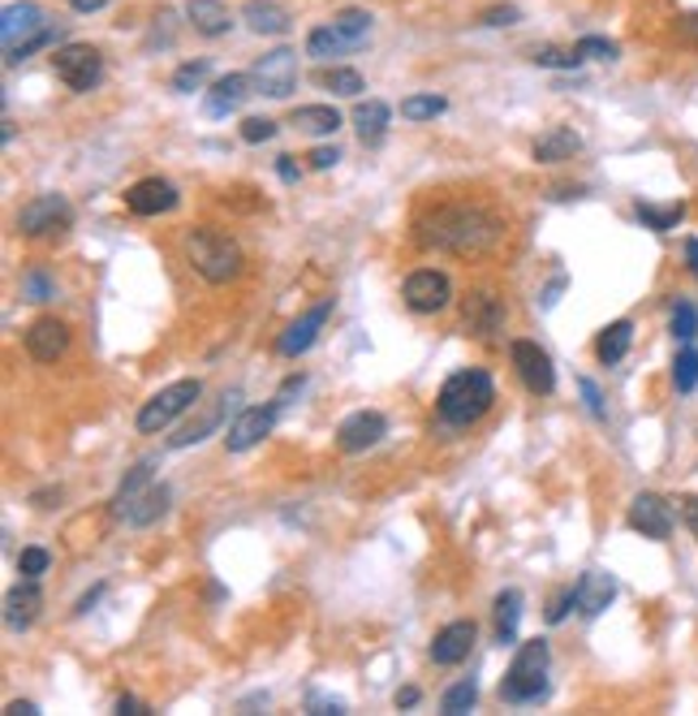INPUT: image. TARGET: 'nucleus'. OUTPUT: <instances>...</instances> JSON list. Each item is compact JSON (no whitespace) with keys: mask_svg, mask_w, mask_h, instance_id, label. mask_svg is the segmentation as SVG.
Here are the masks:
<instances>
[{"mask_svg":"<svg viewBox=\"0 0 698 716\" xmlns=\"http://www.w3.org/2000/svg\"><path fill=\"white\" fill-rule=\"evenodd\" d=\"M233 401H237V398H229V393H225V398L216 401V406H207V410H203V415H198L194 423H186V428H182L177 437L168 440V444H173V449H191V444H198V440H207L212 432H216V428H220V419L229 415Z\"/></svg>","mask_w":698,"mask_h":716,"instance_id":"bb28decb","label":"nucleus"},{"mask_svg":"<svg viewBox=\"0 0 698 716\" xmlns=\"http://www.w3.org/2000/svg\"><path fill=\"white\" fill-rule=\"evenodd\" d=\"M474 638H479V626L474 622H449V626H440L435 638H431V661L435 665H462L465 656L474 652Z\"/></svg>","mask_w":698,"mask_h":716,"instance_id":"a211bd4d","label":"nucleus"},{"mask_svg":"<svg viewBox=\"0 0 698 716\" xmlns=\"http://www.w3.org/2000/svg\"><path fill=\"white\" fill-rule=\"evenodd\" d=\"M100 596H104V583H95V587H91L86 596L78 600V608H74V613H91V604H100Z\"/></svg>","mask_w":698,"mask_h":716,"instance_id":"4d7b16f0","label":"nucleus"},{"mask_svg":"<svg viewBox=\"0 0 698 716\" xmlns=\"http://www.w3.org/2000/svg\"><path fill=\"white\" fill-rule=\"evenodd\" d=\"M207 74H212L207 61H186V65H177V74H173V91L191 95V91H198V86L207 82Z\"/></svg>","mask_w":698,"mask_h":716,"instance_id":"a19ab883","label":"nucleus"},{"mask_svg":"<svg viewBox=\"0 0 698 716\" xmlns=\"http://www.w3.org/2000/svg\"><path fill=\"white\" fill-rule=\"evenodd\" d=\"M186 18H191L194 31H198V35H207V40L229 35V27H233L229 9H225L220 0H191V4H186Z\"/></svg>","mask_w":698,"mask_h":716,"instance_id":"5701e85b","label":"nucleus"},{"mask_svg":"<svg viewBox=\"0 0 698 716\" xmlns=\"http://www.w3.org/2000/svg\"><path fill=\"white\" fill-rule=\"evenodd\" d=\"M52 70L70 91L86 95L104 79V57L91 43H65V48H52Z\"/></svg>","mask_w":698,"mask_h":716,"instance_id":"0eeeda50","label":"nucleus"},{"mask_svg":"<svg viewBox=\"0 0 698 716\" xmlns=\"http://www.w3.org/2000/svg\"><path fill=\"white\" fill-rule=\"evenodd\" d=\"M70 350V328L61 319L43 316L27 328V355L35 362H57V358Z\"/></svg>","mask_w":698,"mask_h":716,"instance_id":"6ab92c4d","label":"nucleus"},{"mask_svg":"<svg viewBox=\"0 0 698 716\" xmlns=\"http://www.w3.org/2000/svg\"><path fill=\"white\" fill-rule=\"evenodd\" d=\"M276 177H280L285 186H294V182L302 177V168L294 164V156H276Z\"/></svg>","mask_w":698,"mask_h":716,"instance_id":"603ef678","label":"nucleus"},{"mask_svg":"<svg viewBox=\"0 0 698 716\" xmlns=\"http://www.w3.org/2000/svg\"><path fill=\"white\" fill-rule=\"evenodd\" d=\"M673 385H677V393H695L698 389V350L690 341L673 358Z\"/></svg>","mask_w":698,"mask_h":716,"instance_id":"e433bc0d","label":"nucleus"},{"mask_svg":"<svg viewBox=\"0 0 698 716\" xmlns=\"http://www.w3.org/2000/svg\"><path fill=\"white\" fill-rule=\"evenodd\" d=\"M522 592L517 587H504L496 596V643H517V622H522Z\"/></svg>","mask_w":698,"mask_h":716,"instance_id":"c756f323","label":"nucleus"},{"mask_svg":"<svg viewBox=\"0 0 698 716\" xmlns=\"http://www.w3.org/2000/svg\"><path fill=\"white\" fill-rule=\"evenodd\" d=\"M57 289H52V277L43 273V268H31L27 277H22V298H31V303H48Z\"/></svg>","mask_w":698,"mask_h":716,"instance_id":"37998d69","label":"nucleus"},{"mask_svg":"<svg viewBox=\"0 0 698 716\" xmlns=\"http://www.w3.org/2000/svg\"><path fill=\"white\" fill-rule=\"evenodd\" d=\"M332 27H337V35H341L349 48H362V43L371 40V13H367V9H341V13L332 18Z\"/></svg>","mask_w":698,"mask_h":716,"instance_id":"473e14b6","label":"nucleus"},{"mask_svg":"<svg viewBox=\"0 0 698 716\" xmlns=\"http://www.w3.org/2000/svg\"><path fill=\"white\" fill-rule=\"evenodd\" d=\"M242 18H246V27L255 35H285L289 31V9L276 4V0H246Z\"/></svg>","mask_w":698,"mask_h":716,"instance_id":"b1692460","label":"nucleus"},{"mask_svg":"<svg viewBox=\"0 0 698 716\" xmlns=\"http://www.w3.org/2000/svg\"><path fill=\"white\" fill-rule=\"evenodd\" d=\"M280 406L285 398H271L268 406H246V410H237V419L229 423V453H246V449H255L259 440L268 437L271 428H276V415H280Z\"/></svg>","mask_w":698,"mask_h":716,"instance_id":"9d476101","label":"nucleus"},{"mask_svg":"<svg viewBox=\"0 0 698 716\" xmlns=\"http://www.w3.org/2000/svg\"><path fill=\"white\" fill-rule=\"evenodd\" d=\"M307 708H310V713H332V716L346 713V704H341V699H324L319 691H310V695H307Z\"/></svg>","mask_w":698,"mask_h":716,"instance_id":"8fccbe9b","label":"nucleus"},{"mask_svg":"<svg viewBox=\"0 0 698 716\" xmlns=\"http://www.w3.org/2000/svg\"><path fill=\"white\" fill-rule=\"evenodd\" d=\"M328 316H332V298H324V303H315L310 311H302V316L294 319L280 337H276V350L285 358H298L307 355L310 346H315V337L324 333V324H328Z\"/></svg>","mask_w":698,"mask_h":716,"instance_id":"4468645a","label":"nucleus"},{"mask_svg":"<svg viewBox=\"0 0 698 716\" xmlns=\"http://www.w3.org/2000/svg\"><path fill=\"white\" fill-rule=\"evenodd\" d=\"M401 298H406V307H410V311H419V316H435V311H444V307L453 303V280L444 277V273H435V268H419V273H410V277H406Z\"/></svg>","mask_w":698,"mask_h":716,"instance_id":"1a4fd4ad","label":"nucleus"},{"mask_svg":"<svg viewBox=\"0 0 698 716\" xmlns=\"http://www.w3.org/2000/svg\"><path fill=\"white\" fill-rule=\"evenodd\" d=\"M668 328H673V337H677V341H695L698 337V307L695 303H686V298H681V303L673 307Z\"/></svg>","mask_w":698,"mask_h":716,"instance_id":"ea45409f","label":"nucleus"},{"mask_svg":"<svg viewBox=\"0 0 698 716\" xmlns=\"http://www.w3.org/2000/svg\"><path fill=\"white\" fill-rule=\"evenodd\" d=\"M319 82L332 91V95H346V100H353V95H362V74L358 70H346V65H332V70H324L319 74Z\"/></svg>","mask_w":698,"mask_h":716,"instance_id":"58836bf2","label":"nucleus"},{"mask_svg":"<svg viewBox=\"0 0 698 716\" xmlns=\"http://www.w3.org/2000/svg\"><path fill=\"white\" fill-rule=\"evenodd\" d=\"M48 553H43V549H22V553H18V574H27V579H39V574H43V570H48Z\"/></svg>","mask_w":698,"mask_h":716,"instance_id":"49530a36","label":"nucleus"},{"mask_svg":"<svg viewBox=\"0 0 698 716\" xmlns=\"http://www.w3.org/2000/svg\"><path fill=\"white\" fill-rule=\"evenodd\" d=\"M686 264H690V273L698 277V238L686 242Z\"/></svg>","mask_w":698,"mask_h":716,"instance_id":"e2e57ef3","label":"nucleus"},{"mask_svg":"<svg viewBox=\"0 0 698 716\" xmlns=\"http://www.w3.org/2000/svg\"><path fill=\"white\" fill-rule=\"evenodd\" d=\"M4 713H9V716H39V708L31 704V699H13Z\"/></svg>","mask_w":698,"mask_h":716,"instance_id":"13d9d810","label":"nucleus"},{"mask_svg":"<svg viewBox=\"0 0 698 716\" xmlns=\"http://www.w3.org/2000/svg\"><path fill=\"white\" fill-rule=\"evenodd\" d=\"M547 661H552L547 638H531V643H522V647H517V656H513V665H509V674H504V682H501L504 704L526 708V704L547 699Z\"/></svg>","mask_w":698,"mask_h":716,"instance_id":"39448f33","label":"nucleus"},{"mask_svg":"<svg viewBox=\"0 0 698 716\" xmlns=\"http://www.w3.org/2000/svg\"><path fill=\"white\" fill-rule=\"evenodd\" d=\"M250 86H255V79L250 74H225V79L216 82L212 91H207V100H203V113L207 117H229L233 109H242L246 104V95H250Z\"/></svg>","mask_w":698,"mask_h":716,"instance_id":"4be33fe9","label":"nucleus"},{"mask_svg":"<svg viewBox=\"0 0 698 716\" xmlns=\"http://www.w3.org/2000/svg\"><path fill=\"white\" fill-rule=\"evenodd\" d=\"M388 432V419L380 410H353L341 419V428H337V449L341 453H367L371 444H380Z\"/></svg>","mask_w":698,"mask_h":716,"instance_id":"2eb2a0df","label":"nucleus"},{"mask_svg":"<svg viewBox=\"0 0 698 716\" xmlns=\"http://www.w3.org/2000/svg\"><path fill=\"white\" fill-rule=\"evenodd\" d=\"M104 4H109V0H70V9H74V13H100Z\"/></svg>","mask_w":698,"mask_h":716,"instance_id":"bf43d9fd","label":"nucleus"},{"mask_svg":"<svg viewBox=\"0 0 698 716\" xmlns=\"http://www.w3.org/2000/svg\"><path fill=\"white\" fill-rule=\"evenodd\" d=\"M39 608H43V592H39L35 579L9 587V596H4V626H9V631H31Z\"/></svg>","mask_w":698,"mask_h":716,"instance_id":"412c9836","label":"nucleus"},{"mask_svg":"<svg viewBox=\"0 0 698 716\" xmlns=\"http://www.w3.org/2000/svg\"><path fill=\"white\" fill-rule=\"evenodd\" d=\"M629 346H634V324L629 319H617V324H608L604 333H599V341H595V355L604 367H613L620 358L629 355Z\"/></svg>","mask_w":698,"mask_h":716,"instance_id":"c85d7f7f","label":"nucleus"},{"mask_svg":"<svg viewBox=\"0 0 698 716\" xmlns=\"http://www.w3.org/2000/svg\"><path fill=\"white\" fill-rule=\"evenodd\" d=\"M504 319H509L504 303L496 298V294H487V289H474V294L462 303L465 333H474L479 341H496V337L504 333Z\"/></svg>","mask_w":698,"mask_h":716,"instance_id":"ddd939ff","label":"nucleus"},{"mask_svg":"<svg viewBox=\"0 0 698 716\" xmlns=\"http://www.w3.org/2000/svg\"><path fill=\"white\" fill-rule=\"evenodd\" d=\"M509 358H513L517 380H522L535 398H547V393L556 389V367H552V358L543 355L535 341H513V346H509Z\"/></svg>","mask_w":698,"mask_h":716,"instance_id":"f8f14e48","label":"nucleus"},{"mask_svg":"<svg viewBox=\"0 0 698 716\" xmlns=\"http://www.w3.org/2000/svg\"><path fill=\"white\" fill-rule=\"evenodd\" d=\"M578 389H582V398H586V410H591L595 419H604V398H599V389H595L591 380H578Z\"/></svg>","mask_w":698,"mask_h":716,"instance_id":"3c124183","label":"nucleus"},{"mask_svg":"<svg viewBox=\"0 0 698 716\" xmlns=\"http://www.w3.org/2000/svg\"><path fill=\"white\" fill-rule=\"evenodd\" d=\"M681 518H686V526L695 531V540H698V497H686V501H681Z\"/></svg>","mask_w":698,"mask_h":716,"instance_id":"5fc2aeb1","label":"nucleus"},{"mask_svg":"<svg viewBox=\"0 0 698 716\" xmlns=\"http://www.w3.org/2000/svg\"><path fill=\"white\" fill-rule=\"evenodd\" d=\"M686 31H690V35L698 40V13H690V18H686Z\"/></svg>","mask_w":698,"mask_h":716,"instance_id":"0e129e2a","label":"nucleus"},{"mask_svg":"<svg viewBox=\"0 0 698 716\" xmlns=\"http://www.w3.org/2000/svg\"><path fill=\"white\" fill-rule=\"evenodd\" d=\"M250 79H255V86H259L264 95H271V100L294 95V86H298V52L276 48L268 57H259L255 70H250Z\"/></svg>","mask_w":698,"mask_h":716,"instance_id":"9b49d317","label":"nucleus"},{"mask_svg":"<svg viewBox=\"0 0 698 716\" xmlns=\"http://www.w3.org/2000/svg\"><path fill=\"white\" fill-rule=\"evenodd\" d=\"M634 216L651 229V234H668V229H677L681 225V216H686V203H668V207H656V203H638L634 207Z\"/></svg>","mask_w":698,"mask_h":716,"instance_id":"2f4dec72","label":"nucleus"},{"mask_svg":"<svg viewBox=\"0 0 698 716\" xmlns=\"http://www.w3.org/2000/svg\"><path fill=\"white\" fill-rule=\"evenodd\" d=\"M582 61H586V57H582L578 48H574V52H561V48H540V52H535V65H540V70H578Z\"/></svg>","mask_w":698,"mask_h":716,"instance_id":"79ce46f5","label":"nucleus"},{"mask_svg":"<svg viewBox=\"0 0 698 716\" xmlns=\"http://www.w3.org/2000/svg\"><path fill=\"white\" fill-rule=\"evenodd\" d=\"M182 250H186V264H191L207 285H229V280H237L242 277V268H246L242 246H237L229 234L207 229V225H203V229H191L186 242H182Z\"/></svg>","mask_w":698,"mask_h":716,"instance_id":"7ed1b4c3","label":"nucleus"},{"mask_svg":"<svg viewBox=\"0 0 698 716\" xmlns=\"http://www.w3.org/2000/svg\"><path fill=\"white\" fill-rule=\"evenodd\" d=\"M414 704H419V691H414V686L397 691V708H414Z\"/></svg>","mask_w":698,"mask_h":716,"instance_id":"052dcab7","label":"nucleus"},{"mask_svg":"<svg viewBox=\"0 0 698 716\" xmlns=\"http://www.w3.org/2000/svg\"><path fill=\"white\" fill-rule=\"evenodd\" d=\"M479 704V686H474V677H462V682H453L444 695H440V713L449 716H462L470 713Z\"/></svg>","mask_w":698,"mask_h":716,"instance_id":"c9c22d12","label":"nucleus"},{"mask_svg":"<svg viewBox=\"0 0 698 716\" xmlns=\"http://www.w3.org/2000/svg\"><path fill=\"white\" fill-rule=\"evenodd\" d=\"M496 406V385L483 367H465V371H453L435 398V410L449 428H470L479 423L487 410Z\"/></svg>","mask_w":698,"mask_h":716,"instance_id":"f03ea898","label":"nucleus"},{"mask_svg":"<svg viewBox=\"0 0 698 716\" xmlns=\"http://www.w3.org/2000/svg\"><path fill=\"white\" fill-rule=\"evenodd\" d=\"M203 398V385L198 380H177V385H168V389H160L152 401H143V410H138V432L143 437H155V432H164L177 415H186L191 406H198Z\"/></svg>","mask_w":698,"mask_h":716,"instance_id":"423d86ee","label":"nucleus"},{"mask_svg":"<svg viewBox=\"0 0 698 716\" xmlns=\"http://www.w3.org/2000/svg\"><path fill=\"white\" fill-rule=\"evenodd\" d=\"M164 510H168V488L164 483H152L143 497H138V505L130 510V526H152L155 518H164Z\"/></svg>","mask_w":698,"mask_h":716,"instance_id":"72a5a7b5","label":"nucleus"},{"mask_svg":"<svg viewBox=\"0 0 698 716\" xmlns=\"http://www.w3.org/2000/svg\"><path fill=\"white\" fill-rule=\"evenodd\" d=\"M444 109H449L444 95H410V100H401V117L406 121H435Z\"/></svg>","mask_w":698,"mask_h":716,"instance_id":"4c0bfd02","label":"nucleus"},{"mask_svg":"<svg viewBox=\"0 0 698 716\" xmlns=\"http://www.w3.org/2000/svg\"><path fill=\"white\" fill-rule=\"evenodd\" d=\"M268 139H276V121H268V117L242 121V143H268Z\"/></svg>","mask_w":698,"mask_h":716,"instance_id":"a18cd8bd","label":"nucleus"},{"mask_svg":"<svg viewBox=\"0 0 698 716\" xmlns=\"http://www.w3.org/2000/svg\"><path fill=\"white\" fill-rule=\"evenodd\" d=\"M569 608H578V600H574V587L556 592V600H552V608H547V622H552V626H556V622H565V617H569Z\"/></svg>","mask_w":698,"mask_h":716,"instance_id":"de8ad7c7","label":"nucleus"},{"mask_svg":"<svg viewBox=\"0 0 698 716\" xmlns=\"http://www.w3.org/2000/svg\"><path fill=\"white\" fill-rule=\"evenodd\" d=\"M152 467H155V462L147 458V462H138V467H134L130 475L116 483V492H113V514L116 518H130V510L138 505V497H143V492H147V488L155 483Z\"/></svg>","mask_w":698,"mask_h":716,"instance_id":"cd10ccee","label":"nucleus"},{"mask_svg":"<svg viewBox=\"0 0 698 716\" xmlns=\"http://www.w3.org/2000/svg\"><path fill=\"white\" fill-rule=\"evenodd\" d=\"M125 207L134 216H164V212L177 207V186L164 182V177H143V182H134L125 191Z\"/></svg>","mask_w":698,"mask_h":716,"instance_id":"f3484780","label":"nucleus"},{"mask_svg":"<svg viewBox=\"0 0 698 716\" xmlns=\"http://www.w3.org/2000/svg\"><path fill=\"white\" fill-rule=\"evenodd\" d=\"M116 713H121V716H143L147 708H143L134 695H121V699H116Z\"/></svg>","mask_w":698,"mask_h":716,"instance_id":"6e6d98bb","label":"nucleus"},{"mask_svg":"<svg viewBox=\"0 0 698 716\" xmlns=\"http://www.w3.org/2000/svg\"><path fill=\"white\" fill-rule=\"evenodd\" d=\"M294 125L302 130V134H337L341 130V113L332 109V104H302V109H294Z\"/></svg>","mask_w":698,"mask_h":716,"instance_id":"7c9ffc66","label":"nucleus"},{"mask_svg":"<svg viewBox=\"0 0 698 716\" xmlns=\"http://www.w3.org/2000/svg\"><path fill=\"white\" fill-rule=\"evenodd\" d=\"M561 289H565V277H556V280H552V285H547V289H543V307H552Z\"/></svg>","mask_w":698,"mask_h":716,"instance_id":"680f3d73","label":"nucleus"},{"mask_svg":"<svg viewBox=\"0 0 698 716\" xmlns=\"http://www.w3.org/2000/svg\"><path fill=\"white\" fill-rule=\"evenodd\" d=\"M70 225H74V207L65 203V195H35L18 212L22 238H52V234H65Z\"/></svg>","mask_w":698,"mask_h":716,"instance_id":"6e6552de","label":"nucleus"},{"mask_svg":"<svg viewBox=\"0 0 698 716\" xmlns=\"http://www.w3.org/2000/svg\"><path fill=\"white\" fill-rule=\"evenodd\" d=\"M337 160H341L337 147H315V152H310V168H332Z\"/></svg>","mask_w":698,"mask_h":716,"instance_id":"864d4df0","label":"nucleus"},{"mask_svg":"<svg viewBox=\"0 0 698 716\" xmlns=\"http://www.w3.org/2000/svg\"><path fill=\"white\" fill-rule=\"evenodd\" d=\"M629 526L643 540H668L673 535V505L656 492H638L634 505H629Z\"/></svg>","mask_w":698,"mask_h":716,"instance_id":"dca6fc26","label":"nucleus"},{"mask_svg":"<svg viewBox=\"0 0 698 716\" xmlns=\"http://www.w3.org/2000/svg\"><path fill=\"white\" fill-rule=\"evenodd\" d=\"M578 52L586 61H617V43L604 40V35H582Z\"/></svg>","mask_w":698,"mask_h":716,"instance_id":"c03bdc74","label":"nucleus"},{"mask_svg":"<svg viewBox=\"0 0 698 716\" xmlns=\"http://www.w3.org/2000/svg\"><path fill=\"white\" fill-rule=\"evenodd\" d=\"M582 152V139L569 125H552L547 134L535 139V160L540 164H561V160H574Z\"/></svg>","mask_w":698,"mask_h":716,"instance_id":"393cba45","label":"nucleus"},{"mask_svg":"<svg viewBox=\"0 0 698 716\" xmlns=\"http://www.w3.org/2000/svg\"><path fill=\"white\" fill-rule=\"evenodd\" d=\"M57 35H61V31L43 18V9H39L35 0H13V4H4V13H0V43H4V61H9V65H18V61H27L31 52L57 43Z\"/></svg>","mask_w":698,"mask_h":716,"instance_id":"20e7f679","label":"nucleus"},{"mask_svg":"<svg viewBox=\"0 0 698 716\" xmlns=\"http://www.w3.org/2000/svg\"><path fill=\"white\" fill-rule=\"evenodd\" d=\"M517 18H522V13H517L513 4H504V9H487V13H483V27H513Z\"/></svg>","mask_w":698,"mask_h":716,"instance_id":"09e8293b","label":"nucleus"},{"mask_svg":"<svg viewBox=\"0 0 698 716\" xmlns=\"http://www.w3.org/2000/svg\"><path fill=\"white\" fill-rule=\"evenodd\" d=\"M504 238L501 216H492L487 207H474V203H444L435 207L431 216L419 221V242L435 246V250H449V255H487L496 242Z\"/></svg>","mask_w":698,"mask_h":716,"instance_id":"f257e3e1","label":"nucleus"},{"mask_svg":"<svg viewBox=\"0 0 698 716\" xmlns=\"http://www.w3.org/2000/svg\"><path fill=\"white\" fill-rule=\"evenodd\" d=\"M307 52L310 57H319V61H328V57H346V52H353L341 35H337V27L332 22H324V27H315L307 35Z\"/></svg>","mask_w":698,"mask_h":716,"instance_id":"f704fd0d","label":"nucleus"},{"mask_svg":"<svg viewBox=\"0 0 698 716\" xmlns=\"http://www.w3.org/2000/svg\"><path fill=\"white\" fill-rule=\"evenodd\" d=\"M388 121H392V109H388L384 100H367V104L353 109V125H358L362 147H380V143H384Z\"/></svg>","mask_w":698,"mask_h":716,"instance_id":"a878e982","label":"nucleus"},{"mask_svg":"<svg viewBox=\"0 0 698 716\" xmlns=\"http://www.w3.org/2000/svg\"><path fill=\"white\" fill-rule=\"evenodd\" d=\"M574 600H578L582 617H599L617 600V579L604 574V570H586L578 583H574Z\"/></svg>","mask_w":698,"mask_h":716,"instance_id":"aec40b11","label":"nucleus"}]
</instances>
